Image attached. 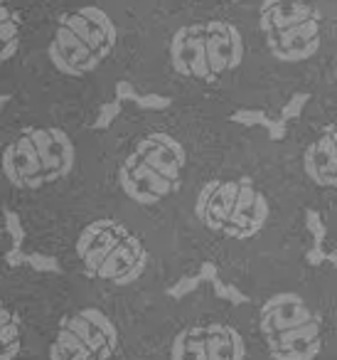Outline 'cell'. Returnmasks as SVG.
Segmentation results:
<instances>
[{
  "label": "cell",
  "mask_w": 337,
  "mask_h": 360,
  "mask_svg": "<svg viewBox=\"0 0 337 360\" xmlns=\"http://www.w3.org/2000/svg\"><path fill=\"white\" fill-rule=\"evenodd\" d=\"M35 289L22 294L0 279V360H37L45 340V316L35 311Z\"/></svg>",
  "instance_id": "cell-10"
},
{
  "label": "cell",
  "mask_w": 337,
  "mask_h": 360,
  "mask_svg": "<svg viewBox=\"0 0 337 360\" xmlns=\"http://www.w3.org/2000/svg\"><path fill=\"white\" fill-rule=\"evenodd\" d=\"M199 225L229 240H251L266 227L271 207L249 180H209L194 200Z\"/></svg>",
  "instance_id": "cell-6"
},
{
  "label": "cell",
  "mask_w": 337,
  "mask_h": 360,
  "mask_svg": "<svg viewBox=\"0 0 337 360\" xmlns=\"http://www.w3.org/2000/svg\"><path fill=\"white\" fill-rule=\"evenodd\" d=\"M199 284H202V281H199V276H185V279H180L178 284L170 286L168 296H170V299H175V301H180V299H185L187 294H192V291H197Z\"/></svg>",
  "instance_id": "cell-20"
},
{
  "label": "cell",
  "mask_w": 337,
  "mask_h": 360,
  "mask_svg": "<svg viewBox=\"0 0 337 360\" xmlns=\"http://www.w3.org/2000/svg\"><path fill=\"white\" fill-rule=\"evenodd\" d=\"M119 40V22L101 0H25L15 89L45 106H70V89L94 79L114 60Z\"/></svg>",
  "instance_id": "cell-1"
},
{
  "label": "cell",
  "mask_w": 337,
  "mask_h": 360,
  "mask_svg": "<svg viewBox=\"0 0 337 360\" xmlns=\"http://www.w3.org/2000/svg\"><path fill=\"white\" fill-rule=\"evenodd\" d=\"M121 104H124V101L114 99V101H106V104L96 106V116H94L91 129L104 131V129H109V126H114V121L119 119V114H121Z\"/></svg>",
  "instance_id": "cell-14"
},
{
  "label": "cell",
  "mask_w": 337,
  "mask_h": 360,
  "mask_svg": "<svg viewBox=\"0 0 337 360\" xmlns=\"http://www.w3.org/2000/svg\"><path fill=\"white\" fill-rule=\"evenodd\" d=\"M229 119H232L234 124H239V126H246V129L268 124V114H266V111H261V109H239V111H234Z\"/></svg>",
  "instance_id": "cell-16"
},
{
  "label": "cell",
  "mask_w": 337,
  "mask_h": 360,
  "mask_svg": "<svg viewBox=\"0 0 337 360\" xmlns=\"http://www.w3.org/2000/svg\"><path fill=\"white\" fill-rule=\"evenodd\" d=\"M244 57L246 45L242 30L224 18L185 22L168 42V60L175 75L202 84H214L239 70Z\"/></svg>",
  "instance_id": "cell-4"
},
{
  "label": "cell",
  "mask_w": 337,
  "mask_h": 360,
  "mask_svg": "<svg viewBox=\"0 0 337 360\" xmlns=\"http://www.w3.org/2000/svg\"><path fill=\"white\" fill-rule=\"evenodd\" d=\"M133 101L145 111H165L170 104H173V99H170V96H163V94H136Z\"/></svg>",
  "instance_id": "cell-19"
},
{
  "label": "cell",
  "mask_w": 337,
  "mask_h": 360,
  "mask_svg": "<svg viewBox=\"0 0 337 360\" xmlns=\"http://www.w3.org/2000/svg\"><path fill=\"white\" fill-rule=\"evenodd\" d=\"M258 30L278 62L296 65L320 50L322 18L310 0H261Z\"/></svg>",
  "instance_id": "cell-8"
},
{
  "label": "cell",
  "mask_w": 337,
  "mask_h": 360,
  "mask_svg": "<svg viewBox=\"0 0 337 360\" xmlns=\"http://www.w3.org/2000/svg\"><path fill=\"white\" fill-rule=\"evenodd\" d=\"M197 276H199V281H207V284H212L214 279H219L217 264H214V262H202V264H199Z\"/></svg>",
  "instance_id": "cell-22"
},
{
  "label": "cell",
  "mask_w": 337,
  "mask_h": 360,
  "mask_svg": "<svg viewBox=\"0 0 337 360\" xmlns=\"http://www.w3.org/2000/svg\"><path fill=\"white\" fill-rule=\"evenodd\" d=\"M119 328L99 306H79L52 326L47 360H114Z\"/></svg>",
  "instance_id": "cell-9"
},
{
  "label": "cell",
  "mask_w": 337,
  "mask_h": 360,
  "mask_svg": "<svg viewBox=\"0 0 337 360\" xmlns=\"http://www.w3.org/2000/svg\"><path fill=\"white\" fill-rule=\"evenodd\" d=\"M308 101H310V94L308 91H298V94H293L291 99L286 101V106L281 109V119L286 121H293V119H298V116L303 114V109L308 106Z\"/></svg>",
  "instance_id": "cell-17"
},
{
  "label": "cell",
  "mask_w": 337,
  "mask_h": 360,
  "mask_svg": "<svg viewBox=\"0 0 337 360\" xmlns=\"http://www.w3.org/2000/svg\"><path fill=\"white\" fill-rule=\"evenodd\" d=\"M325 257H327V252L322 250V245H312L310 250L305 252V262L310 266H320V264H325Z\"/></svg>",
  "instance_id": "cell-23"
},
{
  "label": "cell",
  "mask_w": 337,
  "mask_h": 360,
  "mask_svg": "<svg viewBox=\"0 0 337 360\" xmlns=\"http://www.w3.org/2000/svg\"><path fill=\"white\" fill-rule=\"evenodd\" d=\"M266 129H268V139H271V141H283V139H286L288 126H286V121H283V119H268Z\"/></svg>",
  "instance_id": "cell-21"
},
{
  "label": "cell",
  "mask_w": 337,
  "mask_h": 360,
  "mask_svg": "<svg viewBox=\"0 0 337 360\" xmlns=\"http://www.w3.org/2000/svg\"><path fill=\"white\" fill-rule=\"evenodd\" d=\"M57 262L74 259L86 279L111 286H131L145 274L150 252L126 222L96 217L74 232L72 245L57 247Z\"/></svg>",
  "instance_id": "cell-3"
},
{
  "label": "cell",
  "mask_w": 337,
  "mask_h": 360,
  "mask_svg": "<svg viewBox=\"0 0 337 360\" xmlns=\"http://www.w3.org/2000/svg\"><path fill=\"white\" fill-rule=\"evenodd\" d=\"M303 170L317 188H337V126L325 129L303 153Z\"/></svg>",
  "instance_id": "cell-13"
},
{
  "label": "cell",
  "mask_w": 337,
  "mask_h": 360,
  "mask_svg": "<svg viewBox=\"0 0 337 360\" xmlns=\"http://www.w3.org/2000/svg\"><path fill=\"white\" fill-rule=\"evenodd\" d=\"M212 286H214V294H217V299H224L227 304H232V306H244V304H249V296L244 294V291H239L234 284H224V281L214 279V281H212Z\"/></svg>",
  "instance_id": "cell-15"
},
{
  "label": "cell",
  "mask_w": 337,
  "mask_h": 360,
  "mask_svg": "<svg viewBox=\"0 0 337 360\" xmlns=\"http://www.w3.org/2000/svg\"><path fill=\"white\" fill-rule=\"evenodd\" d=\"M187 148L168 131H153L136 141L119 165V188L131 202L143 207L160 205L183 186Z\"/></svg>",
  "instance_id": "cell-5"
},
{
  "label": "cell",
  "mask_w": 337,
  "mask_h": 360,
  "mask_svg": "<svg viewBox=\"0 0 337 360\" xmlns=\"http://www.w3.org/2000/svg\"><path fill=\"white\" fill-rule=\"evenodd\" d=\"M170 360H246V343L229 323L187 326L173 338Z\"/></svg>",
  "instance_id": "cell-11"
},
{
  "label": "cell",
  "mask_w": 337,
  "mask_h": 360,
  "mask_svg": "<svg viewBox=\"0 0 337 360\" xmlns=\"http://www.w3.org/2000/svg\"><path fill=\"white\" fill-rule=\"evenodd\" d=\"M305 227H308V232L312 235V245H322V242H325L327 225H325V220H322L320 212L305 210Z\"/></svg>",
  "instance_id": "cell-18"
},
{
  "label": "cell",
  "mask_w": 337,
  "mask_h": 360,
  "mask_svg": "<svg viewBox=\"0 0 337 360\" xmlns=\"http://www.w3.org/2000/svg\"><path fill=\"white\" fill-rule=\"evenodd\" d=\"M79 173V141L62 106L6 111L0 119V195L15 212L62 205Z\"/></svg>",
  "instance_id": "cell-2"
},
{
  "label": "cell",
  "mask_w": 337,
  "mask_h": 360,
  "mask_svg": "<svg viewBox=\"0 0 337 360\" xmlns=\"http://www.w3.org/2000/svg\"><path fill=\"white\" fill-rule=\"evenodd\" d=\"M25 47V0H0V89L15 91Z\"/></svg>",
  "instance_id": "cell-12"
},
{
  "label": "cell",
  "mask_w": 337,
  "mask_h": 360,
  "mask_svg": "<svg viewBox=\"0 0 337 360\" xmlns=\"http://www.w3.org/2000/svg\"><path fill=\"white\" fill-rule=\"evenodd\" d=\"M258 330L271 360H315L322 348V321L296 291L266 299L258 311Z\"/></svg>",
  "instance_id": "cell-7"
},
{
  "label": "cell",
  "mask_w": 337,
  "mask_h": 360,
  "mask_svg": "<svg viewBox=\"0 0 337 360\" xmlns=\"http://www.w3.org/2000/svg\"><path fill=\"white\" fill-rule=\"evenodd\" d=\"M325 262H327V264H332V266L337 269V252H330V255L325 257Z\"/></svg>",
  "instance_id": "cell-24"
}]
</instances>
